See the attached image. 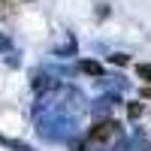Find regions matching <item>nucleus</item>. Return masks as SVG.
I'll use <instances>...</instances> for the list:
<instances>
[{"mask_svg": "<svg viewBox=\"0 0 151 151\" xmlns=\"http://www.w3.org/2000/svg\"><path fill=\"white\" fill-rule=\"evenodd\" d=\"M112 136H118V124L115 121H103V124H97L91 130V142H106Z\"/></svg>", "mask_w": 151, "mask_h": 151, "instance_id": "1", "label": "nucleus"}, {"mask_svg": "<svg viewBox=\"0 0 151 151\" xmlns=\"http://www.w3.org/2000/svg\"><path fill=\"white\" fill-rule=\"evenodd\" d=\"M136 73H139L145 82H151V64H139V67H136Z\"/></svg>", "mask_w": 151, "mask_h": 151, "instance_id": "2", "label": "nucleus"}, {"mask_svg": "<svg viewBox=\"0 0 151 151\" xmlns=\"http://www.w3.org/2000/svg\"><path fill=\"white\" fill-rule=\"evenodd\" d=\"M82 70H85V73H100V67H97V64H82Z\"/></svg>", "mask_w": 151, "mask_h": 151, "instance_id": "3", "label": "nucleus"}, {"mask_svg": "<svg viewBox=\"0 0 151 151\" xmlns=\"http://www.w3.org/2000/svg\"><path fill=\"white\" fill-rule=\"evenodd\" d=\"M142 115V106H130V118H139Z\"/></svg>", "mask_w": 151, "mask_h": 151, "instance_id": "4", "label": "nucleus"}]
</instances>
